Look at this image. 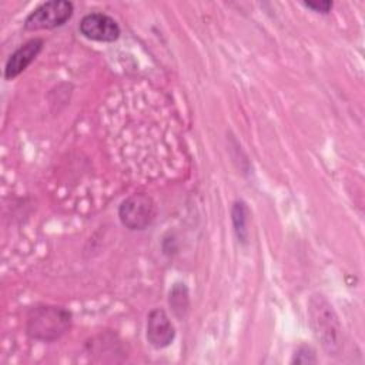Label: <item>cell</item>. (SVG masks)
<instances>
[{
    "instance_id": "cell-5",
    "label": "cell",
    "mask_w": 365,
    "mask_h": 365,
    "mask_svg": "<svg viewBox=\"0 0 365 365\" xmlns=\"http://www.w3.org/2000/svg\"><path fill=\"white\" fill-rule=\"evenodd\" d=\"M80 31L84 37L96 41H114L120 36V27L107 14L90 13L80 21Z\"/></svg>"
},
{
    "instance_id": "cell-11",
    "label": "cell",
    "mask_w": 365,
    "mask_h": 365,
    "mask_svg": "<svg viewBox=\"0 0 365 365\" xmlns=\"http://www.w3.org/2000/svg\"><path fill=\"white\" fill-rule=\"evenodd\" d=\"M305 6L319 13H328L329 9L332 7V3L331 1H305Z\"/></svg>"
},
{
    "instance_id": "cell-9",
    "label": "cell",
    "mask_w": 365,
    "mask_h": 365,
    "mask_svg": "<svg viewBox=\"0 0 365 365\" xmlns=\"http://www.w3.org/2000/svg\"><path fill=\"white\" fill-rule=\"evenodd\" d=\"M247 207L242 201H238L232 207V221H234V228L237 232V237L241 241L247 240L248 230H247Z\"/></svg>"
},
{
    "instance_id": "cell-4",
    "label": "cell",
    "mask_w": 365,
    "mask_h": 365,
    "mask_svg": "<svg viewBox=\"0 0 365 365\" xmlns=\"http://www.w3.org/2000/svg\"><path fill=\"white\" fill-rule=\"evenodd\" d=\"M118 217L128 230H144L154 218V202L145 194H133L121 202Z\"/></svg>"
},
{
    "instance_id": "cell-10",
    "label": "cell",
    "mask_w": 365,
    "mask_h": 365,
    "mask_svg": "<svg viewBox=\"0 0 365 365\" xmlns=\"http://www.w3.org/2000/svg\"><path fill=\"white\" fill-rule=\"evenodd\" d=\"M315 361H317L315 354L309 346H301L295 352V356L292 359V362H297V364H314Z\"/></svg>"
},
{
    "instance_id": "cell-7",
    "label": "cell",
    "mask_w": 365,
    "mask_h": 365,
    "mask_svg": "<svg viewBox=\"0 0 365 365\" xmlns=\"http://www.w3.org/2000/svg\"><path fill=\"white\" fill-rule=\"evenodd\" d=\"M41 47H43V40L33 38L27 41L24 46H21L20 48H17L7 60L6 70H4L6 78H14L16 76H19L37 57Z\"/></svg>"
},
{
    "instance_id": "cell-3",
    "label": "cell",
    "mask_w": 365,
    "mask_h": 365,
    "mask_svg": "<svg viewBox=\"0 0 365 365\" xmlns=\"http://www.w3.org/2000/svg\"><path fill=\"white\" fill-rule=\"evenodd\" d=\"M73 14V4L66 0H51L34 9L26 19L27 30L54 29L64 24Z\"/></svg>"
},
{
    "instance_id": "cell-2",
    "label": "cell",
    "mask_w": 365,
    "mask_h": 365,
    "mask_svg": "<svg viewBox=\"0 0 365 365\" xmlns=\"http://www.w3.org/2000/svg\"><path fill=\"white\" fill-rule=\"evenodd\" d=\"M71 324V314L61 307H37L27 317L26 331L38 341H56L64 335Z\"/></svg>"
},
{
    "instance_id": "cell-8",
    "label": "cell",
    "mask_w": 365,
    "mask_h": 365,
    "mask_svg": "<svg viewBox=\"0 0 365 365\" xmlns=\"http://www.w3.org/2000/svg\"><path fill=\"white\" fill-rule=\"evenodd\" d=\"M170 305L178 318L188 311V289L184 284H175L170 292Z\"/></svg>"
},
{
    "instance_id": "cell-6",
    "label": "cell",
    "mask_w": 365,
    "mask_h": 365,
    "mask_svg": "<svg viewBox=\"0 0 365 365\" xmlns=\"http://www.w3.org/2000/svg\"><path fill=\"white\" fill-rule=\"evenodd\" d=\"M174 327L164 309L155 308L147 317V339L154 348H165L174 339Z\"/></svg>"
},
{
    "instance_id": "cell-1",
    "label": "cell",
    "mask_w": 365,
    "mask_h": 365,
    "mask_svg": "<svg viewBox=\"0 0 365 365\" xmlns=\"http://www.w3.org/2000/svg\"><path fill=\"white\" fill-rule=\"evenodd\" d=\"M309 322L317 339L328 355H336L341 351V325L332 305L322 297L314 295L308 307Z\"/></svg>"
}]
</instances>
